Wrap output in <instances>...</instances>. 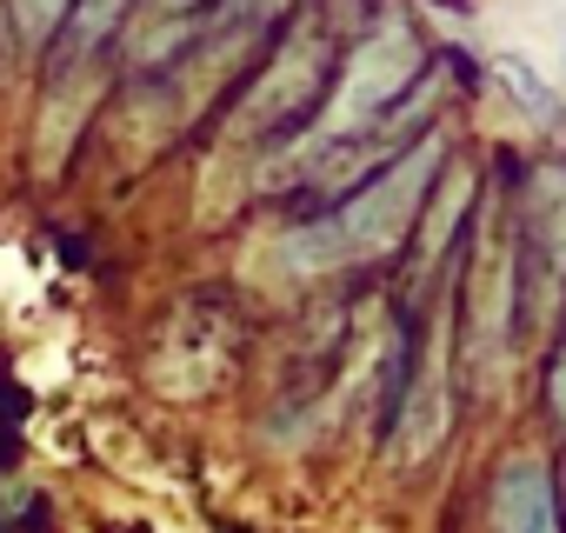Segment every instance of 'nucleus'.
<instances>
[{
    "label": "nucleus",
    "mask_w": 566,
    "mask_h": 533,
    "mask_svg": "<svg viewBox=\"0 0 566 533\" xmlns=\"http://www.w3.org/2000/svg\"><path fill=\"white\" fill-rule=\"evenodd\" d=\"M493 74L506 81V94H513V101H520V107H526V114H533L539 127H559V121H566L559 94H553V87H546V81H539V74H533V67H526L520 54H500V61H493Z\"/></svg>",
    "instance_id": "nucleus-3"
},
{
    "label": "nucleus",
    "mask_w": 566,
    "mask_h": 533,
    "mask_svg": "<svg viewBox=\"0 0 566 533\" xmlns=\"http://www.w3.org/2000/svg\"><path fill=\"white\" fill-rule=\"evenodd\" d=\"M493 533H559V493L539 453H513L493 473V500H486Z\"/></svg>",
    "instance_id": "nucleus-2"
},
{
    "label": "nucleus",
    "mask_w": 566,
    "mask_h": 533,
    "mask_svg": "<svg viewBox=\"0 0 566 533\" xmlns=\"http://www.w3.org/2000/svg\"><path fill=\"white\" fill-rule=\"evenodd\" d=\"M433 160H440V147H413V154H400L387 174H374V180L340 207V220H334L340 247H354V253H387V247L413 227V213H420V200H427V187H433Z\"/></svg>",
    "instance_id": "nucleus-1"
},
{
    "label": "nucleus",
    "mask_w": 566,
    "mask_h": 533,
    "mask_svg": "<svg viewBox=\"0 0 566 533\" xmlns=\"http://www.w3.org/2000/svg\"><path fill=\"white\" fill-rule=\"evenodd\" d=\"M553 414L566 420V341H559V360H553Z\"/></svg>",
    "instance_id": "nucleus-4"
}]
</instances>
